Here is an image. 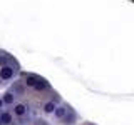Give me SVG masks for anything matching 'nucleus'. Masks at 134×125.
I'll return each instance as SVG.
<instances>
[{
  "label": "nucleus",
  "instance_id": "39448f33",
  "mask_svg": "<svg viewBox=\"0 0 134 125\" xmlns=\"http://www.w3.org/2000/svg\"><path fill=\"white\" fill-rule=\"evenodd\" d=\"M0 118H2L3 125H10L12 122H14V117H12L10 112H2V114H0Z\"/></svg>",
  "mask_w": 134,
  "mask_h": 125
},
{
  "label": "nucleus",
  "instance_id": "1a4fd4ad",
  "mask_svg": "<svg viewBox=\"0 0 134 125\" xmlns=\"http://www.w3.org/2000/svg\"><path fill=\"white\" fill-rule=\"evenodd\" d=\"M3 105H5V102H3V98H0V108H2Z\"/></svg>",
  "mask_w": 134,
  "mask_h": 125
},
{
  "label": "nucleus",
  "instance_id": "20e7f679",
  "mask_svg": "<svg viewBox=\"0 0 134 125\" xmlns=\"http://www.w3.org/2000/svg\"><path fill=\"white\" fill-rule=\"evenodd\" d=\"M67 112H69V107H65V105H60V107H57V110H55V118H65V115H67Z\"/></svg>",
  "mask_w": 134,
  "mask_h": 125
},
{
  "label": "nucleus",
  "instance_id": "f257e3e1",
  "mask_svg": "<svg viewBox=\"0 0 134 125\" xmlns=\"http://www.w3.org/2000/svg\"><path fill=\"white\" fill-rule=\"evenodd\" d=\"M15 70L17 68H14V67H10V65H3L2 68H0V80H10V78H14Z\"/></svg>",
  "mask_w": 134,
  "mask_h": 125
},
{
  "label": "nucleus",
  "instance_id": "9d476101",
  "mask_svg": "<svg viewBox=\"0 0 134 125\" xmlns=\"http://www.w3.org/2000/svg\"><path fill=\"white\" fill-rule=\"evenodd\" d=\"M0 125H3V123H2V118H0Z\"/></svg>",
  "mask_w": 134,
  "mask_h": 125
},
{
  "label": "nucleus",
  "instance_id": "0eeeda50",
  "mask_svg": "<svg viewBox=\"0 0 134 125\" xmlns=\"http://www.w3.org/2000/svg\"><path fill=\"white\" fill-rule=\"evenodd\" d=\"M14 98H15V93H12V92H7V93L3 95V102H5L7 105H12V103H14Z\"/></svg>",
  "mask_w": 134,
  "mask_h": 125
},
{
  "label": "nucleus",
  "instance_id": "423d86ee",
  "mask_svg": "<svg viewBox=\"0 0 134 125\" xmlns=\"http://www.w3.org/2000/svg\"><path fill=\"white\" fill-rule=\"evenodd\" d=\"M55 110H57L55 102H45L44 103V112L45 114H55Z\"/></svg>",
  "mask_w": 134,
  "mask_h": 125
},
{
  "label": "nucleus",
  "instance_id": "7ed1b4c3",
  "mask_svg": "<svg viewBox=\"0 0 134 125\" xmlns=\"http://www.w3.org/2000/svg\"><path fill=\"white\" fill-rule=\"evenodd\" d=\"M27 112H29V108H27V105H24V103H15L14 105V115H17V117L27 115Z\"/></svg>",
  "mask_w": 134,
  "mask_h": 125
},
{
  "label": "nucleus",
  "instance_id": "6e6552de",
  "mask_svg": "<svg viewBox=\"0 0 134 125\" xmlns=\"http://www.w3.org/2000/svg\"><path fill=\"white\" fill-rule=\"evenodd\" d=\"M35 90H45V89H49V83L44 80V78H39V82H37V85L34 87Z\"/></svg>",
  "mask_w": 134,
  "mask_h": 125
},
{
  "label": "nucleus",
  "instance_id": "f03ea898",
  "mask_svg": "<svg viewBox=\"0 0 134 125\" xmlns=\"http://www.w3.org/2000/svg\"><path fill=\"white\" fill-rule=\"evenodd\" d=\"M39 75H35V73H27V75H25V78H24V83H25V85H27V87H32V89H34V87H35L37 85V82H39Z\"/></svg>",
  "mask_w": 134,
  "mask_h": 125
}]
</instances>
